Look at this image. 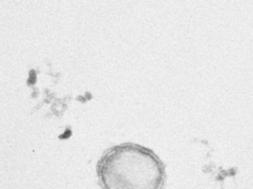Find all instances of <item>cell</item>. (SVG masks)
<instances>
[{
    "label": "cell",
    "instance_id": "cell-1",
    "mask_svg": "<svg viewBox=\"0 0 253 189\" xmlns=\"http://www.w3.org/2000/svg\"><path fill=\"white\" fill-rule=\"evenodd\" d=\"M96 171L103 189H162L166 179L165 166L159 156L133 143L106 150Z\"/></svg>",
    "mask_w": 253,
    "mask_h": 189
}]
</instances>
